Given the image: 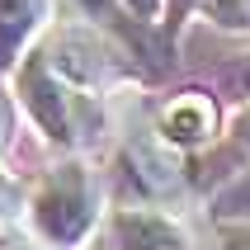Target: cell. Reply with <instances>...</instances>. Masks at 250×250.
<instances>
[{"mask_svg": "<svg viewBox=\"0 0 250 250\" xmlns=\"http://www.w3.org/2000/svg\"><path fill=\"white\" fill-rule=\"evenodd\" d=\"M33 222L47 241L57 246H76V241L90 231L95 222V208H90V184L76 166L57 170L52 180L42 184V194L33 198Z\"/></svg>", "mask_w": 250, "mask_h": 250, "instance_id": "obj_1", "label": "cell"}, {"mask_svg": "<svg viewBox=\"0 0 250 250\" xmlns=\"http://www.w3.org/2000/svg\"><path fill=\"white\" fill-rule=\"evenodd\" d=\"M113 241H118V250H184V236L156 212H118Z\"/></svg>", "mask_w": 250, "mask_h": 250, "instance_id": "obj_2", "label": "cell"}, {"mask_svg": "<svg viewBox=\"0 0 250 250\" xmlns=\"http://www.w3.org/2000/svg\"><path fill=\"white\" fill-rule=\"evenodd\" d=\"M161 127H166L170 142H203L212 132V104L198 99V95H184L166 109V123Z\"/></svg>", "mask_w": 250, "mask_h": 250, "instance_id": "obj_3", "label": "cell"}, {"mask_svg": "<svg viewBox=\"0 0 250 250\" xmlns=\"http://www.w3.org/2000/svg\"><path fill=\"white\" fill-rule=\"evenodd\" d=\"M38 14H42V0H0V66L14 62L19 42L38 24Z\"/></svg>", "mask_w": 250, "mask_h": 250, "instance_id": "obj_4", "label": "cell"}, {"mask_svg": "<svg viewBox=\"0 0 250 250\" xmlns=\"http://www.w3.org/2000/svg\"><path fill=\"white\" fill-rule=\"evenodd\" d=\"M208 14L217 24H231V28H246L250 24V0H203Z\"/></svg>", "mask_w": 250, "mask_h": 250, "instance_id": "obj_5", "label": "cell"}, {"mask_svg": "<svg viewBox=\"0 0 250 250\" xmlns=\"http://www.w3.org/2000/svg\"><path fill=\"white\" fill-rule=\"evenodd\" d=\"M222 241H227V250H250V227H227Z\"/></svg>", "mask_w": 250, "mask_h": 250, "instance_id": "obj_6", "label": "cell"}, {"mask_svg": "<svg viewBox=\"0 0 250 250\" xmlns=\"http://www.w3.org/2000/svg\"><path fill=\"white\" fill-rule=\"evenodd\" d=\"M227 203H231L236 212H250V175L236 184V189H231V194H227Z\"/></svg>", "mask_w": 250, "mask_h": 250, "instance_id": "obj_7", "label": "cell"}, {"mask_svg": "<svg viewBox=\"0 0 250 250\" xmlns=\"http://www.w3.org/2000/svg\"><path fill=\"white\" fill-rule=\"evenodd\" d=\"M127 5H132V10H137V14H146V19H151V14H156V0H127Z\"/></svg>", "mask_w": 250, "mask_h": 250, "instance_id": "obj_8", "label": "cell"}, {"mask_svg": "<svg viewBox=\"0 0 250 250\" xmlns=\"http://www.w3.org/2000/svg\"><path fill=\"white\" fill-rule=\"evenodd\" d=\"M236 132H241V142H250V109L236 118Z\"/></svg>", "mask_w": 250, "mask_h": 250, "instance_id": "obj_9", "label": "cell"}, {"mask_svg": "<svg viewBox=\"0 0 250 250\" xmlns=\"http://www.w3.org/2000/svg\"><path fill=\"white\" fill-rule=\"evenodd\" d=\"M0 123H5V113H0Z\"/></svg>", "mask_w": 250, "mask_h": 250, "instance_id": "obj_10", "label": "cell"}]
</instances>
